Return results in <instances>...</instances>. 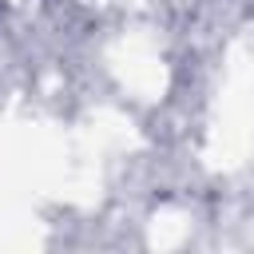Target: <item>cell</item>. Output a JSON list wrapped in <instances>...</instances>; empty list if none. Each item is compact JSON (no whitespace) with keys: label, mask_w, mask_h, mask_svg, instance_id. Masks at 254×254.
Segmentation results:
<instances>
[{"label":"cell","mask_w":254,"mask_h":254,"mask_svg":"<svg viewBox=\"0 0 254 254\" xmlns=\"http://www.w3.org/2000/svg\"><path fill=\"white\" fill-rule=\"evenodd\" d=\"M83 143H87L95 155H103V151H131V147H139V135H135V127H131L127 115L103 107V111H95V115L87 119Z\"/></svg>","instance_id":"277c9868"},{"label":"cell","mask_w":254,"mask_h":254,"mask_svg":"<svg viewBox=\"0 0 254 254\" xmlns=\"http://www.w3.org/2000/svg\"><path fill=\"white\" fill-rule=\"evenodd\" d=\"M107 67L139 99H159L167 91V64H163L159 48L147 36H123V40H115L107 48Z\"/></svg>","instance_id":"7a4b0ae2"},{"label":"cell","mask_w":254,"mask_h":254,"mask_svg":"<svg viewBox=\"0 0 254 254\" xmlns=\"http://www.w3.org/2000/svg\"><path fill=\"white\" fill-rule=\"evenodd\" d=\"M250 147H254V52L238 44L230 48V64L202 143V159L214 171H234L246 163Z\"/></svg>","instance_id":"6da1fadb"},{"label":"cell","mask_w":254,"mask_h":254,"mask_svg":"<svg viewBox=\"0 0 254 254\" xmlns=\"http://www.w3.org/2000/svg\"><path fill=\"white\" fill-rule=\"evenodd\" d=\"M40 226L36 218L20 206V190L0 187V250H32L40 246Z\"/></svg>","instance_id":"3957f363"},{"label":"cell","mask_w":254,"mask_h":254,"mask_svg":"<svg viewBox=\"0 0 254 254\" xmlns=\"http://www.w3.org/2000/svg\"><path fill=\"white\" fill-rule=\"evenodd\" d=\"M187 230H190V218H187L183 210L167 206V210H159V214L151 218V226H147V242H151L155 250H175V246H183Z\"/></svg>","instance_id":"5b68a950"}]
</instances>
